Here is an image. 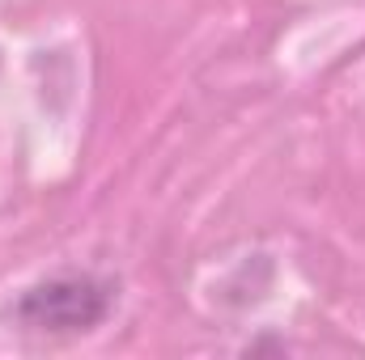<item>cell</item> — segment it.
<instances>
[{"label":"cell","mask_w":365,"mask_h":360,"mask_svg":"<svg viewBox=\"0 0 365 360\" xmlns=\"http://www.w3.org/2000/svg\"><path fill=\"white\" fill-rule=\"evenodd\" d=\"M110 309V288L93 275H51L17 301V318L43 331H90Z\"/></svg>","instance_id":"obj_1"}]
</instances>
